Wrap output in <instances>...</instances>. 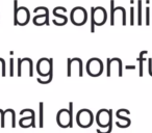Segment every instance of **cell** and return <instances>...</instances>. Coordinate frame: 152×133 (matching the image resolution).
<instances>
[{
	"instance_id": "cell-5",
	"label": "cell",
	"mask_w": 152,
	"mask_h": 133,
	"mask_svg": "<svg viewBox=\"0 0 152 133\" xmlns=\"http://www.w3.org/2000/svg\"><path fill=\"white\" fill-rule=\"evenodd\" d=\"M37 71L41 77H49L53 72V59L43 57L37 63Z\"/></svg>"
},
{
	"instance_id": "cell-2",
	"label": "cell",
	"mask_w": 152,
	"mask_h": 133,
	"mask_svg": "<svg viewBox=\"0 0 152 133\" xmlns=\"http://www.w3.org/2000/svg\"><path fill=\"white\" fill-rule=\"evenodd\" d=\"M92 16H91V31H95V25L102 26L106 21L107 13L102 7H92L91 9Z\"/></svg>"
},
{
	"instance_id": "cell-14",
	"label": "cell",
	"mask_w": 152,
	"mask_h": 133,
	"mask_svg": "<svg viewBox=\"0 0 152 133\" xmlns=\"http://www.w3.org/2000/svg\"><path fill=\"white\" fill-rule=\"evenodd\" d=\"M14 58H11L10 59V76L13 77L14 74H15V72H14Z\"/></svg>"
},
{
	"instance_id": "cell-1",
	"label": "cell",
	"mask_w": 152,
	"mask_h": 133,
	"mask_svg": "<svg viewBox=\"0 0 152 133\" xmlns=\"http://www.w3.org/2000/svg\"><path fill=\"white\" fill-rule=\"evenodd\" d=\"M56 122L61 128H72L73 127V103H69V110L63 108L56 114Z\"/></svg>"
},
{
	"instance_id": "cell-7",
	"label": "cell",
	"mask_w": 152,
	"mask_h": 133,
	"mask_svg": "<svg viewBox=\"0 0 152 133\" xmlns=\"http://www.w3.org/2000/svg\"><path fill=\"white\" fill-rule=\"evenodd\" d=\"M30 20V13L27 9V7H18L17 14L14 16V25L24 26L29 22Z\"/></svg>"
},
{
	"instance_id": "cell-10",
	"label": "cell",
	"mask_w": 152,
	"mask_h": 133,
	"mask_svg": "<svg viewBox=\"0 0 152 133\" xmlns=\"http://www.w3.org/2000/svg\"><path fill=\"white\" fill-rule=\"evenodd\" d=\"M18 71H17V76L21 77L23 72L25 73V69L28 68L30 71L29 77L34 76V63H32L31 58H28V57H25V58H18Z\"/></svg>"
},
{
	"instance_id": "cell-9",
	"label": "cell",
	"mask_w": 152,
	"mask_h": 133,
	"mask_svg": "<svg viewBox=\"0 0 152 133\" xmlns=\"http://www.w3.org/2000/svg\"><path fill=\"white\" fill-rule=\"evenodd\" d=\"M67 76L71 77L72 73L75 72V69L77 68L79 70V77L83 76V63L81 58L79 57H74V58H68L67 59Z\"/></svg>"
},
{
	"instance_id": "cell-12",
	"label": "cell",
	"mask_w": 152,
	"mask_h": 133,
	"mask_svg": "<svg viewBox=\"0 0 152 133\" xmlns=\"http://www.w3.org/2000/svg\"><path fill=\"white\" fill-rule=\"evenodd\" d=\"M61 7H54V9H53V15H54L55 17H58L59 19H61V21H63V26H64L65 24H67L68 18L66 17V15H65L66 13H63V14L59 13V12H61Z\"/></svg>"
},
{
	"instance_id": "cell-8",
	"label": "cell",
	"mask_w": 152,
	"mask_h": 133,
	"mask_svg": "<svg viewBox=\"0 0 152 133\" xmlns=\"http://www.w3.org/2000/svg\"><path fill=\"white\" fill-rule=\"evenodd\" d=\"M112 110H99L96 116V122H97L98 126L101 128H107V127L112 126Z\"/></svg>"
},
{
	"instance_id": "cell-3",
	"label": "cell",
	"mask_w": 152,
	"mask_h": 133,
	"mask_svg": "<svg viewBox=\"0 0 152 133\" xmlns=\"http://www.w3.org/2000/svg\"><path fill=\"white\" fill-rule=\"evenodd\" d=\"M70 20L76 26H83L88 21V13L85 7H76L70 13Z\"/></svg>"
},
{
	"instance_id": "cell-4",
	"label": "cell",
	"mask_w": 152,
	"mask_h": 133,
	"mask_svg": "<svg viewBox=\"0 0 152 133\" xmlns=\"http://www.w3.org/2000/svg\"><path fill=\"white\" fill-rule=\"evenodd\" d=\"M76 122H77V125L81 128H89L94 122L93 112L87 108L79 110L76 114Z\"/></svg>"
},
{
	"instance_id": "cell-11",
	"label": "cell",
	"mask_w": 152,
	"mask_h": 133,
	"mask_svg": "<svg viewBox=\"0 0 152 133\" xmlns=\"http://www.w3.org/2000/svg\"><path fill=\"white\" fill-rule=\"evenodd\" d=\"M43 11V14L37 15L32 19L34 25L42 26V25H49V9L46 7H39Z\"/></svg>"
},
{
	"instance_id": "cell-13",
	"label": "cell",
	"mask_w": 152,
	"mask_h": 133,
	"mask_svg": "<svg viewBox=\"0 0 152 133\" xmlns=\"http://www.w3.org/2000/svg\"><path fill=\"white\" fill-rule=\"evenodd\" d=\"M39 126H40V128H43L44 127V103L43 102H41L40 104H39Z\"/></svg>"
},
{
	"instance_id": "cell-6",
	"label": "cell",
	"mask_w": 152,
	"mask_h": 133,
	"mask_svg": "<svg viewBox=\"0 0 152 133\" xmlns=\"http://www.w3.org/2000/svg\"><path fill=\"white\" fill-rule=\"evenodd\" d=\"M87 72L90 76L98 77L103 72V63L97 57H93L87 63Z\"/></svg>"
}]
</instances>
